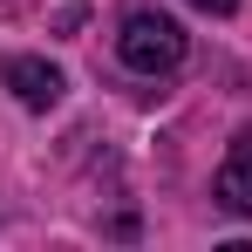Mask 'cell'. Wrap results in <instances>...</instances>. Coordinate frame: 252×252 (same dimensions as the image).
I'll list each match as a JSON object with an SVG mask.
<instances>
[{"label": "cell", "instance_id": "1", "mask_svg": "<svg viewBox=\"0 0 252 252\" xmlns=\"http://www.w3.org/2000/svg\"><path fill=\"white\" fill-rule=\"evenodd\" d=\"M116 55H123V68H136V75H170L184 62V28L170 14H157V7H136V14H123V28H116Z\"/></svg>", "mask_w": 252, "mask_h": 252}, {"label": "cell", "instance_id": "2", "mask_svg": "<svg viewBox=\"0 0 252 252\" xmlns=\"http://www.w3.org/2000/svg\"><path fill=\"white\" fill-rule=\"evenodd\" d=\"M0 82L14 89L28 109H55V102H62V68L41 62V55H14V62L0 68Z\"/></svg>", "mask_w": 252, "mask_h": 252}, {"label": "cell", "instance_id": "3", "mask_svg": "<svg viewBox=\"0 0 252 252\" xmlns=\"http://www.w3.org/2000/svg\"><path fill=\"white\" fill-rule=\"evenodd\" d=\"M218 205H225V211H239V218L252 211V129H239L232 157L218 164Z\"/></svg>", "mask_w": 252, "mask_h": 252}, {"label": "cell", "instance_id": "4", "mask_svg": "<svg viewBox=\"0 0 252 252\" xmlns=\"http://www.w3.org/2000/svg\"><path fill=\"white\" fill-rule=\"evenodd\" d=\"M191 7H205V14H232L239 0H191Z\"/></svg>", "mask_w": 252, "mask_h": 252}]
</instances>
